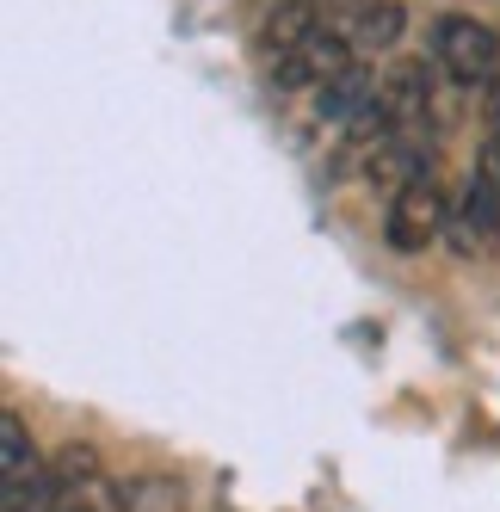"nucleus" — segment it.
Instances as JSON below:
<instances>
[{
  "label": "nucleus",
  "instance_id": "0eeeda50",
  "mask_svg": "<svg viewBox=\"0 0 500 512\" xmlns=\"http://www.w3.org/2000/svg\"><path fill=\"white\" fill-rule=\"evenodd\" d=\"M476 173H482L488 186L500 192V136H488V142H482V155H476Z\"/></svg>",
  "mask_w": 500,
  "mask_h": 512
},
{
  "label": "nucleus",
  "instance_id": "7ed1b4c3",
  "mask_svg": "<svg viewBox=\"0 0 500 512\" xmlns=\"http://www.w3.org/2000/svg\"><path fill=\"white\" fill-rule=\"evenodd\" d=\"M433 56H439V68L457 87H482V81H494V68H500V31L470 19V13H445L433 25Z\"/></svg>",
  "mask_w": 500,
  "mask_h": 512
},
{
  "label": "nucleus",
  "instance_id": "423d86ee",
  "mask_svg": "<svg viewBox=\"0 0 500 512\" xmlns=\"http://www.w3.org/2000/svg\"><path fill=\"white\" fill-rule=\"evenodd\" d=\"M328 25H340L346 44L359 56H377V50H389L402 38V7H396V0H346V13L328 19Z\"/></svg>",
  "mask_w": 500,
  "mask_h": 512
},
{
  "label": "nucleus",
  "instance_id": "6e6552de",
  "mask_svg": "<svg viewBox=\"0 0 500 512\" xmlns=\"http://www.w3.org/2000/svg\"><path fill=\"white\" fill-rule=\"evenodd\" d=\"M482 118H488V136H500V75L482 81Z\"/></svg>",
  "mask_w": 500,
  "mask_h": 512
},
{
  "label": "nucleus",
  "instance_id": "f03ea898",
  "mask_svg": "<svg viewBox=\"0 0 500 512\" xmlns=\"http://www.w3.org/2000/svg\"><path fill=\"white\" fill-rule=\"evenodd\" d=\"M451 223V192L439 186V173L426 167L414 173L408 186H396V198H389V216H383V235L396 253H420V247H433Z\"/></svg>",
  "mask_w": 500,
  "mask_h": 512
},
{
  "label": "nucleus",
  "instance_id": "20e7f679",
  "mask_svg": "<svg viewBox=\"0 0 500 512\" xmlns=\"http://www.w3.org/2000/svg\"><path fill=\"white\" fill-rule=\"evenodd\" d=\"M352 62H359V50L346 44V31H340V25H321V31H309L297 50L278 56V87L315 93V87H328L340 68H352Z\"/></svg>",
  "mask_w": 500,
  "mask_h": 512
},
{
  "label": "nucleus",
  "instance_id": "f257e3e1",
  "mask_svg": "<svg viewBox=\"0 0 500 512\" xmlns=\"http://www.w3.org/2000/svg\"><path fill=\"white\" fill-rule=\"evenodd\" d=\"M0 506L7 512H50L56 506V475L31 451V432L19 414H0Z\"/></svg>",
  "mask_w": 500,
  "mask_h": 512
},
{
  "label": "nucleus",
  "instance_id": "39448f33",
  "mask_svg": "<svg viewBox=\"0 0 500 512\" xmlns=\"http://www.w3.org/2000/svg\"><path fill=\"white\" fill-rule=\"evenodd\" d=\"M445 235H451V247L463 253V260H476V253L494 247V235H500V192L488 186L482 173L451 198V223H445Z\"/></svg>",
  "mask_w": 500,
  "mask_h": 512
}]
</instances>
